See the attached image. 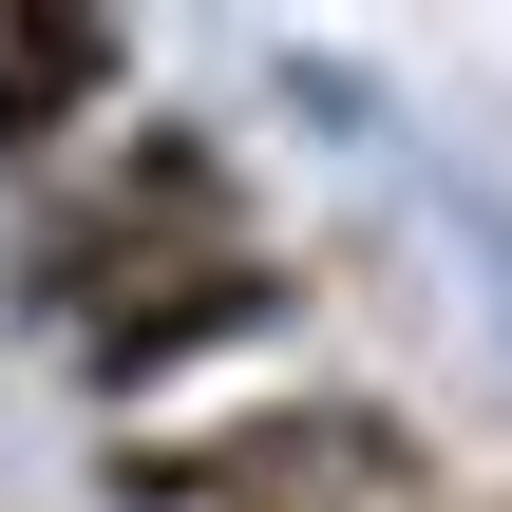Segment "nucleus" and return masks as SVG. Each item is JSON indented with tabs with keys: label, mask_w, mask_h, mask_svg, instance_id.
Returning a JSON list of instances; mask_svg holds the SVG:
<instances>
[{
	"label": "nucleus",
	"mask_w": 512,
	"mask_h": 512,
	"mask_svg": "<svg viewBox=\"0 0 512 512\" xmlns=\"http://www.w3.org/2000/svg\"><path fill=\"white\" fill-rule=\"evenodd\" d=\"M209 247H247V171L209 152V133H171V114H133L95 171H57L38 209H19V323H114L133 285H171V266H209Z\"/></svg>",
	"instance_id": "2"
},
{
	"label": "nucleus",
	"mask_w": 512,
	"mask_h": 512,
	"mask_svg": "<svg viewBox=\"0 0 512 512\" xmlns=\"http://www.w3.org/2000/svg\"><path fill=\"white\" fill-rule=\"evenodd\" d=\"M95 494L114 512H437V437L361 380H304V399H228L190 437H114Z\"/></svg>",
	"instance_id": "1"
},
{
	"label": "nucleus",
	"mask_w": 512,
	"mask_h": 512,
	"mask_svg": "<svg viewBox=\"0 0 512 512\" xmlns=\"http://www.w3.org/2000/svg\"><path fill=\"white\" fill-rule=\"evenodd\" d=\"M304 323V266L247 228V247H209V266H171V285H133L114 323H76L57 361H76V399L95 418H133V399H171V380H209V361H247V342H285Z\"/></svg>",
	"instance_id": "3"
},
{
	"label": "nucleus",
	"mask_w": 512,
	"mask_h": 512,
	"mask_svg": "<svg viewBox=\"0 0 512 512\" xmlns=\"http://www.w3.org/2000/svg\"><path fill=\"white\" fill-rule=\"evenodd\" d=\"M76 133H133V38L114 19H0V171L57 190Z\"/></svg>",
	"instance_id": "4"
},
{
	"label": "nucleus",
	"mask_w": 512,
	"mask_h": 512,
	"mask_svg": "<svg viewBox=\"0 0 512 512\" xmlns=\"http://www.w3.org/2000/svg\"><path fill=\"white\" fill-rule=\"evenodd\" d=\"M456 512H512V494H456Z\"/></svg>",
	"instance_id": "5"
}]
</instances>
